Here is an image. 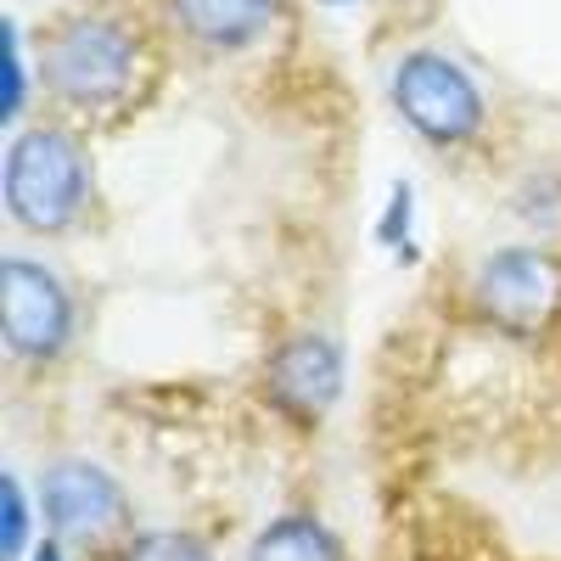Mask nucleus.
Masks as SVG:
<instances>
[{"label": "nucleus", "instance_id": "obj_5", "mask_svg": "<svg viewBox=\"0 0 561 561\" xmlns=\"http://www.w3.org/2000/svg\"><path fill=\"white\" fill-rule=\"evenodd\" d=\"M39 523L68 550H107L129 534V494L102 460L62 455L39 472Z\"/></svg>", "mask_w": 561, "mask_h": 561}, {"label": "nucleus", "instance_id": "obj_13", "mask_svg": "<svg viewBox=\"0 0 561 561\" xmlns=\"http://www.w3.org/2000/svg\"><path fill=\"white\" fill-rule=\"evenodd\" d=\"M0 39H7V96H0V124H23V107H28V45H23V23L7 18Z\"/></svg>", "mask_w": 561, "mask_h": 561}, {"label": "nucleus", "instance_id": "obj_3", "mask_svg": "<svg viewBox=\"0 0 561 561\" xmlns=\"http://www.w3.org/2000/svg\"><path fill=\"white\" fill-rule=\"evenodd\" d=\"M388 102L404 118V129L415 140H427V147H438V152L472 147L489 124V96L472 79V68L449 51H433V45H415V51H404L393 62Z\"/></svg>", "mask_w": 561, "mask_h": 561}, {"label": "nucleus", "instance_id": "obj_7", "mask_svg": "<svg viewBox=\"0 0 561 561\" xmlns=\"http://www.w3.org/2000/svg\"><path fill=\"white\" fill-rule=\"evenodd\" d=\"M343 382H348V354L332 332H293L270 354V393L298 421H320L343 399Z\"/></svg>", "mask_w": 561, "mask_h": 561}, {"label": "nucleus", "instance_id": "obj_6", "mask_svg": "<svg viewBox=\"0 0 561 561\" xmlns=\"http://www.w3.org/2000/svg\"><path fill=\"white\" fill-rule=\"evenodd\" d=\"M472 309L511 337H539L561 314V253L550 248H500L472 270Z\"/></svg>", "mask_w": 561, "mask_h": 561}, {"label": "nucleus", "instance_id": "obj_14", "mask_svg": "<svg viewBox=\"0 0 561 561\" xmlns=\"http://www.w3.org/2000/svg\"><path fill=\"white\" fill-rule=\"evenodd\" d=\"M28 561H68V545L51 539V534H39V545L28 550Z\"/></svg>", "mask_w": 561, "mask_h": 561}, {"label": "nucleus", "instance_id": "obj_12", "mask_svg": "<svg viewBox=\"0 0 561 561\" xmlns=\"http://www.w3.org/2000/svg\"><path fill=\"white\" fill-rule=\"evenodd\" d=\"M377 242H382L399 264H415V185H410V180H393L388 208H382V219H377Z\"/></svg>", "mask_w": 561, "mask_h": 561}, {"label": "nucleus", "instance_id": "obj_10", "mask_svg": "<svg viewBox=\"0 0 561 561\" xmlns=\"http://www.w3.org/2000/svg\"><path fill=\"white\" fill-rule=\"evenodd\" d=\"M34 517H39V505L28 500L23 478L7 472L0 478V561H28V550L39 545L34 539Z\"/></svg>", "mask_w": 561, "mask_h": 561}, {"label": "nucleus", "instance_id": "obj_15", "mask_svg": "<svg viewBox=\"0 0 561 561\" xmlns=\"http://www.w3.org/2000/svg\"><path fill=\"white\" fill-rule=\"evenodd\" d=\"M320 7H332V12H343V7H359V0H320Z\"/></svg>", "mask_w": 561, "mask_h": 561}, {"label": "nucleus", "instance_id": "obj_4", "mask_svg": "<svg viewBox=\"0 0 561 561\" xmlns=\"http://www.w3.org/2000/svg\"><path fill=\"white\" fill-rule=\"evenodd\" d=\"M79 332V304L68 280L28 253L0 259V337L7 354L23 365H57L73 348Z\"/></svg>", "mask_w": 561, "mask_h": 561}, {"label": "nucleus", "instance_id": "obj_11", "mask_svg": "<svg viewBox=\"0 0 561 561\" xmlns=\"http://www.w3.org/2000/svg\"><path fill=\"white\" fill-rule=\"evenodd\" d=\"M118 561H219V556L192 528H147L118 545Z\"/></svg>", "mask_w": 561, "mask_h": 561}, {"label": "nucleus", "instance_id": "obj_2", "mask_svg": "<svg viewBox=\"0 0 561 561\" xmlns=\"http://www.w3.org/2000/svg\"><path fill=\"white\" fill-rule=\"evenodd\" d=\"M96 174H90V152L73 124L39 118L23 124L7 147V169H0V197H7V219L28 237H62L90 208Z\"/></svg>", "mask_w": 561, "mask_h": 561}, {"label": "nucleus", "instance_id": "obj_9", "mask_svg": "<svg viewBox=\"0 0 561 561\" xmlns=\"http://www.w3.org/2000/svg\"><path fill=\"white\" fill-rule=\"evenodd\" d=\"M242 561H348V556H343V539L314 511H280L248 539Z\"/></svg>", "mask_w": 561, "mask_h": 561}, {"label": "nucleus", "instance_id": "obj_1", "mask_svg": "<svg viewBox=\"0 0 561 561\" xmlns=\"http://www.w3.org/2000/svg\"><path fill=\"white\" fill-rule=\"evenodd\" d=\"M34 73L51 107H62L68 118L113 124L147 102V90L158 79V51L140 18L118 7H84L39 34Z\"/></svg>", "mask_w": 561, "mask_h": 561}, {"label": "nucleus", "instance_id": "obj_8", "mask_svg": "<svg viewBox=\"0 0 561 561\" xmlns=\"http://www.w3.org/2000/svg\"><path fill=\"white\" fill-rule=\"evenodd\" d=\"M280 18H287V0H163V23L208 57L248 51Z\"/></svg>", "mask_w": 561, "mask_h": 561}]
</instances>
